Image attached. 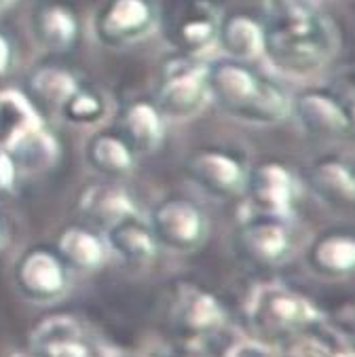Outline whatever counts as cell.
I'll return each instance as SVG.
<instances>
[{"label":"cell","instance_id":"obj_1","mask_svg":"<svg viewBox=\"0 0 355 357\" xmlns=\"http://www.w3.org/2000/svg\"><path fill=\"white\" fill-rule=\"evenodd\" d=\"M209 100L250 125H275L290 114V98L273 81L260 79L246 61L231 57L207 63Z\"/></svg>","mask_w":355,"mask_h":357},{"label":"cell","instance_id":"obj_2","mask_svg":"<svg viewBox=\"0 0 355 357\" xmlns=\"http://www.w3.org/2000/svg\"><path fill=\"white\" fill-rule=\"evenodd\" d=\"M264 30V55L286 73H311L336 51L334 28L315 11L292 20L271 22Z\"/></svg>","mask_w":355,"mask_h":357},{"label":"cell","instance_id":"obj_3","mask_svg":"<svg viewBox=\"0 0 355 357\" xmlns=\"http://www.w3.org/2000/svg\"><path fill=\"white\" fill-rule=\"evenodd\" d=\"M209 102L207 63L201 57L184 55L165 66L157 106L165 119L184 121L199 114Z\"/></svg>","mask_w":355,"mask_h":357},{"label":"cell","instance_id":"obj_4","mask_svg":"<svg viewBox=\"0 0 355 357\" xmlns=\"http://www.w3.org/2000/svg\"><path fill=\"white\" fill-rule=\"evenodd\" d=\"M149 229L159 245L174 252H190L205 239L207 225L195 201L169 195L153 207Z\"/></svg>","mask_w":355,"mask_h":357},{"label":"cell","instance_id":"obj_5","mask_svg":"<svg viewBox=\"0 0 355 357\" xmlns=\"http://www.w3.org/2000/svg\"><path fill=\"white\" fill-rule=\"evenodd\" d=\"M243 195H248V201L258 216L286 220L296 199L292 172L279 161H262L248 172Z\"/></svg>","mask_w":355,"mask_h":357},{"label":"cell","instance_id":"obj_6","mask_svg":"<svg viewBox=\"0 0 355 357\" xmlns=\"http://www.w3.org/2000/svg\"><path fill=\"white\" fill-rule=\"evenodd\" d=\"M290 114L315 137H347L353 131L351 106L324 89H307L290 98Z\"/></svg>","mask_w":355,"mask_h":357},{"label":"cell","instance_id":"obj_7","mask_svg":"<svg viewBox=\"0 0 355 357\" xmlns=\"http://www.w3.org/2000/svg\"><path fill=\"white\" fill-rule=\"evenodd\" d=\"M186 169L190 178L207 195L216 199H235L243 197L248 169L239 159L220 151V149H201L190 155Z\"/></svg>","mask_w":355,"mask_h":357},{"label":"cell","instance_id":"obj_8","mask_svg":"<svg viewBox=\"0 0 355 357\" xmlns=\"http://www.w3.org/2000/svg\"><path fill=\"white\" fill-rule=\"evenodd\" d=\"M155 24V9L149 0H108L96 20L98 38L110 47L139 40Z\"/></svg>","mask_w":355,"mask_h":357},{"label":"cell","instance_id":"obj_9","mask_svg":"<svg viewBox=\"0 0 355 357\" xmlns=\"http://www.w3.org/2000/svg\"><path fill=\"white\" fill-rule=\"evenodd\" d=\"M15 279L20 290L34 301H53L68 285L63 260L47 248L28 250L17 262Z\"/></svg>","mask_w":355,"mask_h":357},{"label":"cell","instance_id":"obj_10","mask_svg":"<svg viewBox=\"0 0 355 357\" xmlns=\"http://www.w3.org/2000/svg\"><path fill=\"white\" fill-rule=\"evenodd\" d=\"M119 133L133 153H155L165 137V116L155 102L146 98L133 100L121 112Z\"/></svg>","mask_w":355,"mask_h":357},{"label":"cell","instance_id":"obj_11","mask_svg":"<svg viewBox=\"0 0 355 357\" xmlns=\"http://www.w3.org/2000/svg\"><path fill=\"white\" fill-rule=\"evenodd\" d=\"M216 47L222 49L225 57L250 63L264 55L266 30L252 13L235 11L218 22Z\"/></svg>","mask_w":355,"mask_h":357},{"label":"cell","instance_id":"obj_12","mask_svg":"<svg viewBox=\"0 0 355 357\" xmlns=\"http://www.w3.org/2000/svg\"><path fill=\"white\" fill-rule=\"evenodd\" d=\"M79 209L85 218L102 229H110L121 220L137 216V205L133 197L116 182L89 184L79 195Z\"/></svg>","mask_w":355,"mask_h":357},{"label":"cell","instance_id":"obj_13","mask_svg":"<svg viewBox=\"0 0 355 357\" xmlns=\"http://www.w3.org/2000/svg\"><path fill=\"white\" fill-rule=\"evenodd\" d=\"M241 248L246 254L260 264H277L290 252V233L288 227L279 218L254 216L241 227Z\"/></svg>","mask_w":355,"mask_h":357},{"label":"cell","instance_id":"obj_14","mask_svg":"<svg viewBox=\"0 0 355 357\" xmlns=\"http://www.w3.org/2000/svg\"><path fill=\"white\" fill-rule=\"evenodd\" d=\"M311 190L330 207L349 211L355 203V176L338 157H324L307 172Z\"/></svg>","mask_w":355,"mask_h":357},{"label":"cell","instance_id":"obj_15","mask_svg":"<svg viewBox=\"0 0 355 357\" xmlns=\"http://www.w3.org/2000/svg\"><path fill=\"white\" fill-rule=\"evenodd\" d=\"M79 87L77 77L57 63H43L28 77V100L36 110L59 112L63 102Z\"/></svg>","mask_w":355,"mask_h":357},{"label":"cell","instance_id":"obj_16","mask_svg":"<svg viewBox=\"0 0 355 357\" xmlns=\"http://www.w3.org/2000/svg\"><path fill=\"white\" fill-rule=\"evenodd\" d=\"M34 36L51 53L75 49L81 36V24L73 9L66 5H45L34 13Z\"/></svg>","mask_w":355,"mask_h":357},{"label":"cell","instance_id":"obj_17","mask_svg":"<svg viewBox=\"0 0 355 357\" xmlns=\"http://www.w3.org/2000/svg\"><path fill=\"white\" fill-rule=\"evenodd\" d=\"M87 163L102 178H123L133 169L135 153L121 137L119 131H100L96 133L85 151Z\"/></svg>","mask_w":355,"mask_h":357},{"label":"cell","instance_id":"obj_18","mask_svg":"<svg viewBox=\"0 0 355 357\" xmlns=\"http://www.w3.org/2000/svg\"><path fill=\"white\" fill-rule=\"evenodd\" d=\"M57 256L79 271H96L106 260V243L85 227H68L57 237Z\"/></svg>","mask_w":355,"mask_h":357},{"label":"cell","instance_id":"obj_19","mask_svg":"<svg viewBox=\"0 0 355 357\" xmlns=\"http://www.w3.org/2000/svg\"><path fill=\"white\" fill-rule=\"evenodd\" d=\"M40 125L43 116L28 96L17 91L0 93V146L9 151L17 139Z\"/></svg>","mask_w":355,"mask_h":357},{"label":"cell","instance_id":"obj_20","mask_svg":"<svg viewBox=\"0 0 355 357\" xmlns=\"http://www.w3.org/2000/svg\"><path fill=\"white\" fill-rule=\"evenodd\" d=\"M106 239L108 245L125 260L144 264L151 262L157 254V239L151 233L149 225L139 222L135 218H127L116 222L114 227L106 229Z\"/></svg>","mask_w":355,"mask_h":357},{"label":"cell","instance_id":"obj_21","mask_svg":"<svg viewBox=\"0 0 355 357\" xmlns=\"http://www.w3.org/2000/svg\"><path fill=\"white\" fill-rule=\"evenodd\" d=\"M309 262L322 275H349L355 266V241L351 233L330 231L322 235L309 252Z\"/></svg>","mask_w":355,"mask_h":357},{"label":"cell","instance_id":"obj_22","mask_svg":"<svg viewBox=\"0 0 355 357\" xmlns=\"http://www.w3.org/2000/svg\"><path fill=\"white\" fill-rule=\"evenodd\" d=\"M13 155L17 169H28V172H43L49 169L51 165L57 163L59 159V142L55 139L53 133L45 129V125L32 129L26 133L22 139L9 149Z\"/></svg>","mask_w":355,"mask_h":357},{"label":"cell","instance_id":"obj_23","mask_svg":"<svg viewBox=\"0 0 355 357\" xmlns=\"http://www.w3.org/2000/svg\"><path fill=\"white\" fill-rule=\"evenodd\" d=\"M218 22L209 11L199 9L197 13H188L176 28V36L180 47L186 51V55L201 57L207 49L216 47L218 36Z\"/></svg>","mask_w":355,"mask_h":357},{"label":"cell","instance_id":"obj_24","mask_svg":"<svg viewBox=\"0 0 355 357\" xmlns=\"http://www.w3.org/2000/svg\"><path fill=\"white\" fill-rule=\"evenodd\" d=\"M59 114L73 125H96L106 114V102L100 93L79 85L77 91L63 102Z\"/></svg>","mask_w":355,"mask_h":357},{"label":"cell","instance_id":"obj_25","mask_svg":"<svg viewBox=\"0 0 355 357\" xmlns=\"http://www.w3.org/2000/svg\"><path fill=\"white\" fill-rule=\"evenodd\" d=\"M264 309L275 324H307L315 317L313 307L292 292H271Z\"/></svg>","mask_w":355,"mask_h":357},{"label":"cell","instance_id":"obj_26","mask_svg":"<svg viewBox=\"0 0 355 357\" xmlns=\"http://www.w3.org/2000/svg\"><path fill=\"white\" fill-rule=\"evenodd\" d=\"M182 307H184V319L197 328H207L211 324H216L222 315L218 303L209 294L199 292V290H192L190 294H186V301Z\"/></svg>","mask_w":355,"mask_h":357},{"label":"cell","instance_id":"obj_27","mask_svg":"<svg viewBox=\"0 0 355 357\" xmlns=\"http://www.w3.org/2000/svg\"><path fill=\"white\" fill-rule=\"evenodd\" d=\"M17 163L13 159V155L0 146V195H9L13 192L15 184H17Z\"/></svg>","mask_w":355,"mask_h":357},{"label":"cell","instance_id":"obj_28","mask_svg":"<svg viewBox=\"0 0 355 357\" xmlns=\"http://www.w3.org/2000/svg\"><path fill=\"white\" fill-rule=\"evenodd\" d=\"M13 59H15L13 43L9 40V36L5 32H0V81L9 77L11 68H13Z\"/></svg>","mask_w":355,"mask_h":357},{"label":"cell","instance_id":"obj_29","mask_svg":"<svg viewBox=\"0 0 355 357\" xmlns=\"http://www.w3.org/2000/svg\"><path fill=\"white\" fill-rule=\"evenodd\" d=\"M53 357H87V349L77 340H63L49 347Z\"/></svg>","mask_w":355,"mask_h":357},{"label":"cell","instance_id":"obj_30","mask_svg":"<svg viewBox=\"0 0 355 357\" xmlns=\"http://www.w3.org/2000/svg\"><path fill=\"white\" fill-rule=\"evenodd\" d=\"M13 5V0H0V11H5L7 7H11Z\"/></svg>","mask_w":355,"mask_h":357},{"label":"cell","instance_id":"obj_31","mask_svg":"<svg viewBox=\"0 0 355 357\" xmlns=\"http://www.w3.org/2000/svg\"><path fill=\"white\" fill-rule=\"evenodd\" d=\"M3 235H5V225H3V218H0V243H3Z\"/></svg>","mask_w":355,"mask_h":357},{"label":"cell","instance_id":"obj_32","mask_svg":"<svg viewBox=\"0 0 355 357\" xmlns=\"http://www.w3.org/2000/svg\"><path fill=\"white\" fill-rule=\"evenodd\" d=\"M11 357H34V355H28V353H13Z\"/></svg>","mask_w":355,"mask_h":357}]
</instances>
